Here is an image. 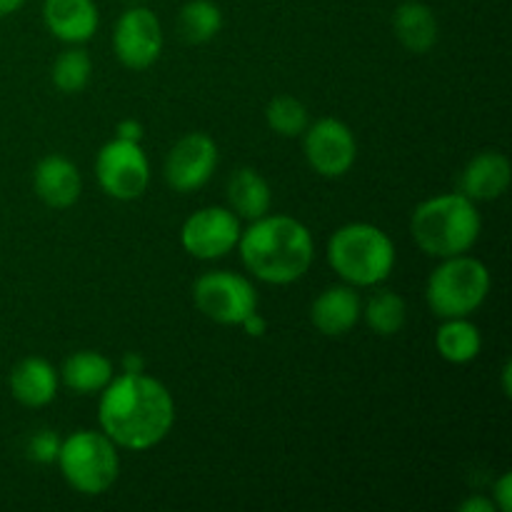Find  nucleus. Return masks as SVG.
<instances>
[{"instance_id": "7", "label": "nucleus", "mask_w": 512, "mask_h": 512, "mask_svg": "<svg viewBox=\"0 0 512 512\" xmlns=\"http://www.w3.org/2000/svg\"><path fill=\"white\" fill-rule=\"evenodd\" d=\"M195 308L218 325H240L258 310V290L245 275L210 270L193 283Z\"/></svg>"}, {"instance_id": "14", "label": "nucleus", "mask_w": 512, "mask_h": 512, "mask_svg": "<svg viewBox=\"0 0 512 512\" xmlns=\"http://www.w3.org/2000/svg\"><path fill=\"white\" fill-rule=\"evenodd\" d=\"M43 23L60 43H88L100 25V13L95 0H45Z\"/></svg>"}, {"instance_id": "5", "label": "nucleus", "mask_w": 512, "mask_h": 512, "mask_svg": "<svg viewBox=\"0 0 512 512\" xmlns=\"http://www.w3.org/2000/svg\"><path fill=\"white\" fill-rule=\"evenodd\" d=\"M490 285L493 278L488 265L463 253L443 258V263L430 273L425 298L440 320L470 318L488 300Z\"/></svg>"}, {"instance_id": "12", "label": "nucleus", "mask_w": 512, "mask_h": 512, "mask_svg": "<svg viewBox=\"0 0 512 512\" xmlns=\"http://www.w3.org/2000/svg\"><path fill=\"white\" fill-rule=\"evenodd\" d=\"M215 168L218 143L208 133H188L170 148L163 175L175 193H195L213 178Z\"/></svg>"}, {"instance_id": "8", "label": "nucleus", "mask_w": 512, "mask_h": 512, "mask_svg": "<svg viewBox=\"0 0 512 512\" xmlns=\"http://www.w3.org/2000/svg\"><path fill=\"white\" fill-rule=\"evenodd\" d=\"M95 178L103 193L113 200L128 203L140 198L150 183L148 155L133 140H108L95 158Z\"/></svg>"}, {"instance_id": "4", "label": "nucleus", "mask_w": 512, "mask_h": 512, "mask_svg": "<svg viewBox=\"0 0 512 512\" xmlns=\"http://www.w3.org/2000/svg\"><path fill=\"white\" fill-rule=\"evenodd\" d=\"M395 245L373 223H348L328 240V263L353 288L385 283L395 268Z\"/></svg>"}, {"instance_id": "32", "label": "nucleus", "mask_w": 512, "mask_h": 512, "mask_svg": "<svg viewBox=\"0 0 512 512\" xmlns=\"http://www.w3.org/2000/svg\"><path fill=\"white\" fill-rule=\"evenodd\" d=\"M23 5H25V0H0V18L18 13Z\"/></svg>"}, {"instance_id": "16", "label": "nucleus", "mask_w": 512, "mask_h": 512, "mask_svg": "<svg viewBox=\"0 0 512 512\" xmlns=\"http://www.w3.org/2000/svg\"><path fill=\"white\" fill-rule=\"evenodd\" d=\"M512 168L508 155L498 150H483L468 160L458 178V193L470 198L473 203L478 200H498L505 190L510 188Z\"/></svg>"}, {"instance_id": "13", "label": "nucleus", "mask_w": 512, "mask_h": 512, "mask_svg": "<svg viewBox=\"0 0 512 512\" xmlns=\"http://www.w3.org/2000/svg\"><path fill=\"white\" fill-rule=\"evenodd\" d=\"M33 188L35 195L48 208L65 210L78 203L80 193H83V178H80V170L73 160H68L65 155L50 153L35 165Z\"/></svg>"}, {"instance_id": "24", "label": "nucleus", "mask_w": 512, "mask_h": 512, "mask_svg": "<svg viewBox=\"0 0 512 512\" xmlns=\"http://www.w3.org/2000/svg\"><path fill=\"white\" fill-rule=\"evenodd\" d=\"M90 75H93V60H90L88 50L83 48L63 50L55 58L53 70H50L53 85L65 95L80 93L90 83Z\"/></svg>"}, {"instance_id": "21", "label": "nucleus", "mask_w": 512, "mask_h": 512, "mask_svg": "<svg viewBox=\"0 0 512 512\" xmlns=\"http://www.w3.org/2000/svg\"><path fill=\"white\" fill-rule=\"evenodd\" d=\"M435 348L453 365L473 363L483 350V335L470 318H445L435 333Z\"/></svg>"}, {"instance_id": "27", "label": "nucleus", "mask_w": 512, "mask_h": 512, "mask_svg": "<svg viewBox=\"0 0 512 512\" xmlns=\"http://www.w3.org/2000/svg\"><path fill=\"white\" fill-rule=\"evenodd\" d=\"M493 503L500 512H510L512 510V475L510 473H505L503 478L495 483Z\"/></svg>"}, {"instance_id": "1", "label": "nucleus", "mask_w": 512, "mask_h": 512, "mask_svg": "<svg viewBox=\"0 0 512 512\" xmlns=\"http://www.w3.org/2000/svg\"><path fill=\"white\" fill-rule=\"evenodd\" d=\"M98 423L118 448L143 453L163 443L173 430L175 400L170 390L150 375H113L100 390Z\"/></svg>"}, {"instance_id": "20", "label": "nucleus", "mask_w": 512, "mask_h": 512, "mask_svg": "<svg viewBox=\"0 0 512 512\" xmlns=\"http://www.w3.org/2000/svg\"><path fill=\"white\" fill-rule=\"evenodd\" d=\"M273 190L270 183L253 168H240L228 180V208L240 220H258L270 213Z\"/></svg>"}, {"instance_id": "17", "label": "nucleus", "mask_w": 512, "mask_h": 512, "mask_svg": "<svg viewBox=\"0 0 512 512\" xmlns=\"http://www.w3.org/2000/svg\"><path fill=\"white\" fill-rule=\"evenodd\" d=\"M10 393L25 408H45L55 400L60 375L45 358L30 355L10 370Z\"/></svg>"}, {"instance_id": "11", "label": "nucleus", "mask_w": 512, "mask_h": 512, "mask_svg": "<svg viewBox=\"0 0 512 512\" xmlns=\"http://www.w3.org/2000/svg\"><path fill=\"white\" fill-rule=\"evenodd\" d=\"M113 50L130 70H145L163 53V25L150 8H128L115 23Z\"/></svg>"}, {"instance_id": "25", "label": "nucleus", "mask_w": 512, "mask_h": 512, "mask_svg": "<svg viewBox=\"0 0 512 512\" xmlns=\"http://www.w3.org/2000/svg\"><path fill=\"white\" fill-rule=\"evenodd\" d=\"M265 120H268V128L280 138H298L310 125L308 108L293 95H278L270 100L265 108Z\"/></svg>"}, {"instance_id": "18", "label": "nucleus", "mask_w": 512, "mask_h": 512, "mask_svg": "<svg viewBox=\"0 0 512 512\" xmlns=\"http://www.w3.org/2000/svg\"><path fill=\"white\" fill-rule=\"evenodd\" d=\"M393 33L405 50L423 55L438 43L440 25L430 5L420 0H405L393 13Z\"/></svg>"}, {"instance_id": "6", "label": "nucleus", "mask_w": 512, "mask_h": 512, "mask_svg": "<svg viewBox=\"0 0 512 512\" xmlns=\"http://www.w3.org/2000/svg\"><path fill=\"white\" fill-rule=\"evenodd\" d=\"M55 463L65 483L80 495H103L120 475L118 445L103 430H75L63 440Z\"/></svg>"}, {"instance_id": "9", "label": "nucleus", "mask_w": 512, "mask_h": 512, "mask_svg": "<svg viewBox=\"0 0 512 512\" xmlns=\"http://www.w3.org/2000/svg\"><path fill=\"white\" fill-rule=\"evenodd\" d=\"M303 153L310 168L323 178H343L358 158V140L350 125L338 118H320L303 133Z\"/></svg>"}, {"instance_id": "30", "label": "nucleus", "mask_w": 512, "mask_h": 512, "mask_svg": "<svg viewBox=\"0 0 512 512\" xmlns=\"http://www.w3.org/2000/svg\"><path fill=\"white\" fill-rule=\"evenodd\" d=\"M460 512H493L498 510L495 508V503L490 498H485V495H470L468 500H463L460 503Z\"/></svg>"}, {"instance_id": "19", "label": "nucleus", "mask_w": 512, "mask_h": 512, "mask_svg": "<svg viewBox=\"0 0 512 512\" xmlns=\"http://www.w3.org/2000/svg\"><path fill=\"white\" fill-rule=\"evenodd\" d=\"M60 380L68 390L78 395H100V390L113 380V360L98 350H78L65 358L60 368Z\"/></svg>"}, {"instance_id": "31", "label": "nucleus", "mask_w": 512, "mask_h": 512, "mask_svg": "<svg viewBox=\"0 0 512 512\" xmlns=\"http://www.w3.org/2000/svg\"><path fill=\"white\" fill-rule=\"evenodd\" d=\"M123 373H145V358L140 353H125L120 360Z\"/></svg>"}, {"instance_id": "28", "label": "nucleus", "mask_w": 512, "mask_h": 512, "mask_svg": "<svg viewBox=\"0 0 512 512\" xmlns=\"http://www.w3.org/2000/svg\"><path fill=\"white\" fill-rule=\"evenodd\" d=\"M115 138H123V140H133V143H140L143 140V125H140V120H133V118H125L120 120L118 128H115Z\"/></svg>"}, {"instance_id": "23", "label": "nucleus", "mask_w": 512, "mask_h": 512, "mask_svg": "<svg viewBox=\"0 0 512 512\" xmlns=\"http://www.w3.org/2000/svg\"><path fill=\"white\" fill-rule=\"evenodd\" d=\"M360 318L368 323V328L375 335L390 338V335H398L403 330L405 320H408V305H405L403 295H398L395 290H378L363 305Z\"/></svg>"}, {"instance_id": "33", "label": "nucleus", "mask_w": 512, "mask_h": 512, "mask_svg": "<svg viewBox=\"0 0 512 512\" xmlns=\"http://www.w3.org/2000/svg\"><path fill=\"white\" fill-rule=\"evenodd\" d=\"M510 375H512V365H510V363H505V365H503V393L508 395V398H510V393H512Z\"/></svg>"}, {"instance_id": "26", "label": "nucleus", "mask_w": 512, "mask_h": 512, "mask_svg": "<svg viewBox=\"0 0 512 512\" xmlns=\"http://www.w3.org/2000/svg\"><path fill=\"white\" fill-rule=\"evenodd\" d=\"M60 445H63V438H60L55 430L43 428V430H38L35 435H30L25 453H28V458L33 460V463L50 465V463H55V460H58Z\"/></svg>"}, {"instance_id": "2", "label": "nucleus", "mask_w": 512, "mask_h": 512, "mask_svg": "<svg viewBox=\"0 0 512 512\" xmlns=\"http://www.w3.org/2000/svg\"><path fill=\"white\" fill-rule=\"evenodd\" d=\"M240 258L253 278L268 285H290L303 278L315 260L313 233L290 215L250 220L238 240Z\"/></svg>"}, {"instance_id": "15", "label": "nucleus", "mask_w": 512, "mask_h": 512, "mask_svg": "<svg viewBox=\"0 0 512 512\" xmlns=\"http://www.w3.org/2000/svg\"><path fill=\"white\" fill-rule=\"evenodd\" d=\"M360 315H363V300H360L358 290L348 283L325 288L310 308V320L328 338H340V335L350 333L358 325Z\"/></svg>"}, {"instance_id": "3", "label": "nucleus", "mask_w": 512, "mask_h": 512, "mask_svg": "<svg viewBox=\"0 0 512 512\" xmlns=\"http://www.w3.org/2000/svg\"><path fill=\"white\" fill-rule=\"evenodd\" d=\"M480 230L483 220L478 208L463 193H443L423 200L410 218V233L418 248L440 260L473 250Z\"/></svg>"}, {"instance_id": "10", "label": "nucleus", "mask_w": 512, "mask_h": 512, "mask_svg": "<svg viewBox=\"0 0 512 512\" xmlns=\"http://www.w3.org/2000/svg\"><path fill=\"white\" fill-rule=\"evenodd\" d=\"M240 233H243V225L233 210L223 205H210V208L195 210L185 220L180 230V243L185 253L193 258L218 260L238 248Z\"/></svg>"}, {"instance_id": "29", "label": "nucleus", "mask_w": 512, "mask_h": 512, "mask_svg": "<svg viewBox=\"0 0 512 512\" xmlns=\"http://www.w3.org/2000/svg\"><path fill=\"white\" fill-rule=\"evenodd\" d=\"M240 328H243L245 335H250V338H263V335L268 333V320L255 310V313H250L248 318L240 323Z\"/></svg>"}, {"instance_id": "22", "label": "nucleus", "mask_w": 512, "mask_h": 512, "mask_svg": "<svg viewBox=\"0 0 512 512\" xmlns=\"http://www.w3.org/2000/svg\"><path fill=\"white\" fill-rule=\"evenodd\" d=\"M178 30L185 43H210L223 30V10L213 0H188L180 8Z\"/></svg>"}]
</instances>
